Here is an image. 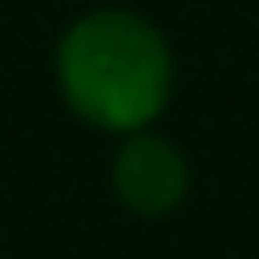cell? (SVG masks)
Instances as JSON below:
<instances>
[{
  "label": "cell",
  "mask_w": 259,
  "mask_h": 259,
  "mask_svg": "<svg viewBox=\"0 0 259 259\" xmlns=\"http://www.w3.org/2000/svg\"><path fill=\"white\" fill-rule=\"evenodd\" d=\"M65 91L91 121L112 130H139L164 104L168 61L160 39L143 22L100 13L74 26L61 48Z\"/></svg>",
  "instance_id": "obj_1"
},
{
  "label": "cell",
  "mask_w": 259,
  "mask_h": 259,
  "mask_svg": "<svg viewBox=\"0 0 259 259\" xmlns=\"http://www.w3.org/2000/svg\"><path fill=\"white\" fill-rule=\"evenodd\" d=\"M182 182H186V173H182L177 151L156 143V139H134L125 147V156H121V164H117L121 194L134 207H143V212H160V207L177 203Z\"/></svg>",
  "instance_id": "obj_2"
}]
</instances>
